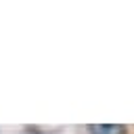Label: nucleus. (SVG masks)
<instances>
[{
	"label": "nucleus",
	"instance_id": "1",
	"mask_svg": "<svg viewBox=\"0 0 134 134\" xmlns=\"http://www.w3.org/2000/svg\"><path fill=\"white\" fill-rule=\"evenodd\" d=\"M88 132L90 134H128L126 126L121 124H90Z\"/></svg>",
	"mask_w": 134,
	"mask_h": 134
},
{
	"label": "nucleus",
	"instance_id": "2",
	"mask_svg": "<svg viewBox=\"0 0 134 134\" xmlns=\"http://www.w3.org/2000/svg\"><path fill=\"white\" fill-rule=\"evenodd\" d=\"M25 134H38V132H25Z\"/></svg>",
	"mask_w": 134,
	"mask_h": 134
}]
</instances>
